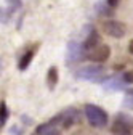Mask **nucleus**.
I'll list each match as a JSON object with an SVG mask.
<instances>
[{"instance_id": "nucleus-1", "label": "nucleus", "mask_w": 133, "mask_h": 135, "mask_svg": "<svg viewBox=\"0 0 133 135\" xmlns=\"http://www.w3.org/2000/svg\"><path fill=\"white\" fill-rule=\"evenodd\" d=\"M74 77L79 79V80L99 82V84H103L108 79L104 68H101L99 64H90V66H85V68H80V69H77L74 73Z\"/></svg>"}, {"instance_id": "nucleus-2", "label": "nucleus", "mask_w": 133, "mask_h": 135, "mask_svg": "<svg viewBox=\"0 0 133 135\" xmlns=\"http://www.w3.org/2000/svg\"><path fill=\"white\" fill-rule=\"evenodd\" d=\"M85 117H87V121H88L90 126L98 127V129L104 127L108 124V121H109L108 113L103 108H99L96 105H91V103L85 105Z\"/></svg>"}, {"instance_id": "nucleus-3", "label": "nucleus", "mask_w": 133, "mask_h": 135, "mask_svg": "<svg viewBox=\"0 0 133 135\" xmlns=\"http://www.w3.org/2000/svg\"><path fill=\"white\" fill-rule=\"evenodd\" d=\"M52 121L56 126H59L61 129H69V127H72L74 124H77L80 121V113L75 108H68V109L58 113Z\"/></svg>"}, {"instance_id": "nucleus-4", "label": "nucleus", "mask_w": 133, "mask_h": 135, "mask_svg": "<svg viewBox=\"0 0 133 135\" xmlns=\"http://www.w3.org/2000/svg\"><path fill=\"white\" fill-rule=\"evenodd\" d=\"M133 132V117L124 113H119L111 127L112 135H130Z\"/></svg>"}, {"instance_id": "nucleus-5", "label": "nucleus", "mask_w": 133, "mask_h": 135, "mask_svg": "<svg viewBox=\"0 0 133 135\" xmlns=\"http://www.w3.org/2000/svg\"><path fill=\"white\" fill-rule=\"evenodd\" d=\"M85 58H87V53H85L84 47H82V44L77 40H71L68 44V52H66V63L72 66V64L84 61Z\"/></svg>"}, {"instance_id": "nucleus-6", "label": "nucleus", "mask_w": 133, "mask_h": 135, "mask_svg": "<svg viewBox=\"0 0 133 135\" xmlns=\"http://www.w3.org/2000/svg\"><path fill=\"white\" fill-rule=\"evenodd\" d=\"M103 31H104V34H108L109 37H114V39H122L127 34L125 24L120 23V21H115V20L104 21L103 23Z\"/></svg>"}, {"instance_id": "nucleus-7", "label": "nucleus", "mask_w": 133, "mask_h": 135, "mask_svg": "<svg viewBox=\"0 0 133 135\" xmlns=\"http://www.w3.org/2000/svg\"><path fill=\"white\" fill-rule=\"evenodd\" d=\"M87 36H85V39H84V44H82V47H84V50H85V53H87V58H88V55L93 52V50L101 44L99 42V36H98V31L90 24V26H87Z\"/></svg>"}, {"instance_id": "nucleus-8", "label": "nucleus", "mask_w": 133, "mask_h": 135, "mask_svg": "<svg viewBox=\"0 0 133 135\" xmlns=\"http://www.w3.org/2000/svg\"><path fill=\"white\" fill-rule=\"evenodd\" d=\"M103 89L104 90H108V92H117V90H124L128 84H127V80L124 79V74H115V76H112V77H108L103 84Z\"/></svg>"}, {"instance_id": "nucleus-9", "label": "nucleus", "mask_w": 133, "mask_h": 135, "mask_svg": "<svg viewBox=\"0 0 133 135\" xmlns=\"http://www.w3.org/2000/svg\"><path fill=\"white\" fill-rule=\"evenodd\" d=\"M111 56V48H109V45H106V44H99L93 52L88 55V58L91 60V61H95V63H104V61H108V58Z\"/></svg>"}, {"instance_id": "nucleus-10", "label": "nucleus", "mask_w": 133, "mask_h": 135, "mask_svg": "<svg viewBox=\"0 0 133 135\" xmlns=\"http://www.w3.org/2000/svg\"><path fill=\"white\" fill-rule=\"evenodd\" d=\"M37 135H61V127L56 126L53 121H48L45 124H40L35 129Z\"/></svg>"}, {"instance_id": "nucleus-11", "label": "nucleus", "mask_w": 133, "mask_h": 135, "mask_svg": "<svg viewBox=\"0 0 133 135\" xmlns=\"http://www.w3.org/2000/svg\"><path fill=\"white\" fill-rule=\"evenodd\" d=\"M34 55H35L34 48H30V50H27L26 53H23V56H21V60L18 63V69L19 71H26L29 68V64H30V61H32V58H34Z\"/></svg>"}, {"instance_id": "nucleus-12", "label": "nucleus", "mask_w": 133, "mask_h": 135, "mask_svg": "<svg viewBox=\"0 0 133 135\" xmlns=\"http://www.w3.org/2000/svg\"><path fill=\"white\" fill-rule=\"evenodd\" d=\"M95 11H96L99 16H111V13H112V8L109 7L108 0H99V2L95 5Z\"/></svg>"}, {"instance_id": "nucleus-13", "label": "nucleus", "mask_w": 133, "mask_h": 135, "mask_svg": "<svg viewBox=\"0 0 133 135\" xmlns=\"http://www.w3.org/2000/svg\"><path fill=\"white\" fill-rule=\"evenodd\" d=\"M56 82H58V69L55 66H52L47 73V84H48V89L53 90L56 87Z\"/></svg>"}, {"instance_id": "nucleus-14", "label": "nucleus", "mask_w": 133, "mask_h": 135, "mask_svg": "<svg viewBox=\"0 0 133 135\" xmlns=\"http://www.w3.org/2000/svg\"><path fill=\"white\" fill-rule=\"evenodd\" d=\"M122 105H124V108H127V109H133V89L125 92V97H124Z\"/></svg>"}, {"instance_id": "nucleus-15", "label": "nucleus", "mask_w": 133, "mask_h": 135, "mask_svg": "<svg viewBox=\"0 0 133 135\" xmlns=\"http://www.w3.org/2000/svg\"><path fill=\"white\" fill-rule=\"evenodd\" d=\"M8 119V108H7V103L2 101V114H0V126H5Z\"/></svg>"}, {"instance_id": "nucleus-16", "label": "nucleus", "mask_w": 133, "mask_h": 135, "mask_svg": "<svg viewBox=\"0 0 133 135\" xmlns=\"http://www.w3.org/2000/svg\"><path fill=\"white\" fill-rule=\"evenodd\" d=\"M8 3L11 5V10H16L23 5V0H8Z\"/></svg>"}, {"instance_id": "nucleus-17", "label": "nucleus", "mask_w": 133, "mask_h": 135, "mask_svg": "<svg viewBox=\"0 0 133 135\" xmlns=\"http://www.w3.org/2000/svg\"><path fill=\"white\" fill-rule=\"evenodd\" d=\"M124 79L127 80V84H133V69H131V71L124 73Z\"/></svg>"}, {"instance_id": "nucleus-18", "label": "nucleus", "mask_w": 133, "mask_h": 135, "mask_svg": "<svg viewBox=\"0 0 133 135\" xmlns=\"http://www.w3.org/2000/svg\"><path fill=\"white\" fill-rule=\"evenodd\" d=\"M119 2H120V0H108V3H109V7H111L112 10H114L115 7L119 5Z\"/></svg>"}, {"instance_id": "nucleus-19", "label": "nucleus", "mask_w": 133, "mask_h": 135, "mask_svg": "<svg viewBox=\"0 0 133 135\" xmlns=\"http://www.w3.org/2000/svg\"><path fill=\"white\" fill-rule=\"evenodd\" d=\"M11 132H13L14 135H21V132H19V129H18V127H13V129H11Z\"/></svg>"}, {"instance_id": "nucleus-20", "label": "nucleus", "mask_w": 133, "mask_h": 135, "mask_svg": "<svg viewBox=\"0 0 133 135\" xmlns=\"http://www.w3.org/2000/svg\"><path fill=\"white\" fill-rule=\"evenodd\" d=\"M128 52H130V53L133 55V40H131V42L128 44Z\"/></svg>"}]
</instances>
